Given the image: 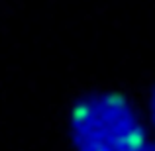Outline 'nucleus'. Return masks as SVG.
I'll use <instances>...</instances> for the list:
<instances>
[{
  "label": "nucleus",
  "mask_w": 155,
  "mask_h": 151,
  "mask_svg": "<svg viewBox=\"0 0 155 151\" xmlns=\"http://www.w3.org/2000/svg\"><path fill=\"white\" fill-rule=\"evenodd\" d=\"M71 137L77 151H134L145 141L140 118L116 94L81 102L71 116Z\"/></svg>",
  "instance_id": "nucleus-1"
},
{
  "label": "nucleus",
  "mask_w": 155,
  "mask_h": 151,
  "mask_svg": "<svg viewBox=\"0 0 155 151\" xmlns=\"http://www.w3.org/2000/svg\"><path fill=\"white\" fill-rule=\"evenodd\" d=\"M134 151H155V145H153V143H149V141L145 140L143 143H141V145H137V147L134 149Z\"/></svg>",
  "instance_id": "nucleus-2"
},
{
  "label": "nucleus",
  "mask_w": 155,
  "mask_h": 151,
  "mask_svg": "<svg viewBox=\"0 0 155 151\" xmlns=\"http://www.w3.org/2000/svg\"><path fill=\"white\" fill-rule=\"evenodd\" d=\"M151 116H153V122H155V92L151 96Z\"/></svg>",
  "instance_id": "nucleus-3"
}]
</instances>
